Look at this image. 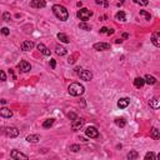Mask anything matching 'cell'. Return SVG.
Wrapping results in <instances>:
<instances>
[{"label":"cell","instance_id":"ab89813d","mask_svg":"<svg viewBox=\"0 0 160 160\" xmlns=\"http://www.w3.org/2000/svg\"><path fill=\"white\" fill-rule=\"evenodd\" d=\"M124 3V0H120V4H123Z\"/></svg>","mask_w":160,"mask_h":160},{"label":"cell","instance_id":"e575fe53","mask_svg":"<svg viewBox=\"0 0 160 160\" xmlns=\"http://www.w3.org/2000/svg\"><path fill=\"white\" fill-rule=\"evenodd\" d=\"M9 33H10V30L8 29V28H3L1 29V34H3V35H9Z\"/></svg>","mask_w":160,"mask_h":160},{"label":"cell","instance_id":"5bb4252c","mask_svg":"<svg viewBox=\"0 0 160 160\" xmlns=\"http://www.w3.org/2000/svg\"><path fill=\"white\" fill-rule=\"evenodd\" d=\"M33 48H34V43H33V41L26 40V41H24V43L21 44V49L24 51H29V50H31Z\"/></svg>","mask_w":160,"mask_h":160},{"label":"cell","instance_id":"30bf717a","mask_svg":"<svg viewBox=\"0 0 160 160\" xmlns=\"http://www.w3.org/2000/svg\"><path fill=\"white\" fill-rule=\"evenodd\" d=\"M18 68L20 69L21 71H24V73H26V71H29L30 69H31V65L28 63V62H25V60H23V62H20L18 64Z\"/></svg>","mask_w":160,"mask_h":160},{"label":"cell","instance_id":"6da1fadb","mask_svg":"<svg viewBox=\"0 0 160 160\" xmlns=\"http://www.w3.org/2000/svg\"><path fill=\"white\" fill-rule=\"evenodd\" d=\"M53 13L62 21H65V20H68V18H69V13H68V10L63 5H54L53 6Z\"/></svg>","mask_w":160,"mask_h":160},{"label":"cell","instance_id":"4fadbf2b","mask_svg":"<svg viewBox=\"0 0 160 160\" xmlns=\"http://www.w3.org/2000/svg\"><path fill=\"white\" fill-rule=\"evenodd\" d=\"M129 104H130V100H129L128 98H121L120 100L118 101V106H119L120 109H125Z\"/></svg>","mask_w":160,"mask_h":160},{"label":"cell","instance_id":"44dd1931","mask_svg":"<svg viewBox=\"0 0 160 160\" xmlns=\"http://www.w3.org/2000/svg\"><path fill=\"white\" fill-rule=\"evenodd\" d=\"M150 135H151V138H153L154 140H158L160 138V133L157 128H153L151 129V133H150Z\"/></svg>","mask_w":160,"mask_h":160},{"label":"cell","instance_id":"8992f818","mask_svg":"<svg viewBox=\"0 0 160 160\" xmlns=\"http://www.w3.org/2000/svg\"><path fill=\"white\" fill-rule=\"evenodd\" d=\"M84 123H85V120L83 118H75L73 120V123H71V128H73V130H79L84 125Z\"/></svg>","mask_w":160,"mask_h":160},{"label":"cell","instance_id":"277c9868","mask_svg":"<svg viewBox=\"0 0 160 160\" xmlns=\"http://www.w3.org/2000/svg\"><path fill=\"white\" fill-rule=\"evenodd\" d=\"M90 16H91V11L88 10V9H81V10L78 11V18L80 19V20H83V21L89 20Z\"/></svg>","mask_w":160,"mask_h":160},{"label":"cell","instance_id":"9a60e30c","mask_svg":"<svg viewBox=\"0 0 160 160\" xmlns=\"http://www.w3.org/2000/svg\"><path fill=\"white\" fill-rule=\"evenodd\" d=\"M38 50H39L41 54H44L45 56H49V55H50V50H49V49L45 46L44 44H39V45H38Z\"/></svg>","mask_w":160,"mask_h":160},{"label":"cell","instance_id":"e0dca14e","mask_svg":"<svg viewBox=\"0 0 160 160\" xmlns=\"http://www.w3.org/2000/svg\"><path fill=\"white\" fill-rule=\"evenodd\" d=\"M26 140H28L29 143H36L40 140V136L36 135V134H33V135H28L26 136Z\"/></svg>","mask_w":160,"mask_h":160},{"label":"cell","instance_id":"f35d334b","mask_svg":"<svg viewBox=\"0 0 160 160\" xmlns=\"http://www.w3.org/2000/svg\"><path fill=\"white\" fill-rule=\"evenodd\" d=\"M106 34H108V35H111V34H114V30H113V29H108Z\"/></svg>","mask_w":160,"mask_h":160},{"label":"cell","instance_id":"4316f807","mask_svg":"<svg viewBox=\"0 0 160 160\" xmlns=\"http://www.w3.org/2000/svg\"><path fill=\"white\" fill-rule=\"evenodd\" d=\"M139 14H140V16L145 18V20H151V15L148 13V11H145V10H140Z\"/></svg>","mask_w":160,"mask_h":160},{"label":"cell","instance_id":"484cf974","mask_svg":"<svg viewBox=\"0 0 160 160\" xmlns=\"http://www.w3.org/2000/svg\"><path fill=\"white\" fill-rule=\"evenodd\" d=\"M138 157H139V154H138V151H130L128 155H126V158L129 159V160H135V159H138Z\"/></svg>","mask_w":160,"mask_h":160},{"label":"cell","instance_id":"2e32d148","mask_svg":"<svg viewBox=\"0 0 160 160\" xmlns=\"http://www.w3.org/2000/svg\"><path fill=\"white\" fill-rule=\"evenodd\" d=\"M151 41H153V44L155 46H160V33L157 31L153 34V38H151Z\"/></svg>","mask_w":160,"mask_h":160},{"label":"cell","instance_id":"3957f363","mask_svg":"<svg viewBox=\"0 0 160 160\" xmlns=\"http://www.w3.org/2000/svg\"><path fill=\"white\" fill-rule=\"evenodd\" d=\"M4 133H5L6 136H9V138H16L19 135V130L15 126H8L4 129Z\"/></svg>","mask_w":160,"mask_h":160},{"label":"cell","instance_id":"d4e9b609","mask_svg":"<svg viewBox=\"0 0 160 160\" xmlns=\"http://www.w3.org/2000/svg\"><path fill=\"white\" fill-rule=\"evenodd\" d=\"M115 19H116V20H119V21H125V20H126V18H125L124 11H119V13H116Z\"/></svg>","mask_w":160,"mask_h":160},{"label":"cell","instance_id":"ba28073f","mask_svg":"<svg viewBox=\"0 0 160 160\" xmlns=\"http://www.w3.org/2000/svg\"><path fill=\"white\" fill-rule=\"evenodd\" d=\"M45 5H46L45 0H31V3H30V6H31V8H36V9L45 8Z\"/></svg>","mask_w":160,"mask_h":160},{"label":"cell","instance_id":"836d02e7","mask_svg":"<svg viewBox=\"0 0 160 160\" xmlns=\"http://www.w3.org/2000/svg\"><path fill=\"white\" fill-rule=\"evenodd\" d=\"M3 18H4V20H5V21H10V14L9 13H4Z\"/></svg>","mask_w":160,"mask_h":160},{"label":"cell","instance_id":"603a6c76","mask_svg":"<svg viewBox=\"0 0 160 160\" xmlns=\"http://www.w3.org/2000/svg\"><path fill=\"white\" fill-rule=\"evenodd\" d=\"M144 84H145V81H144L143 78H136V79L134 80V85H135L136 88H143Z\"/></svg>","mask_w":160,"mask_h":160},{"label":"cell","instance_id":"f1b7e54d","mask_svg":"<svg viewBox=\"0 0 160 160\" xmlns=\"http://www.w3.org/2000/svg\"><path fill=\"white\" fill-rule=\"evenodd\" d=\"M79 28H80V29H83V30H90V29H91V26H90V25H88L85 21H83V23H80V24H79Z\"/></svg>","mask_w":160,"mask_h":160},{"label":"cell","instance_id":"7c38bea8","mask_svg":"<svg viewBox=\"0 0 160 160\" xmlns=\"http://www.w3.org/2000/svg\"><path fill=\"white\" fill-rule=\"evenodd\" d=\"M0 116L3 118H11L13 116V111L8 108H1L0 109Z\"/></svg>","mask_w":160,"mask_h":160},{"label":"cell","instance_id":"74e56055","mask_svg":"<svg viewBox=\"0 0 160 160\" xmlns=\"http://www.w3.org/2000/svg\"><path fill=\"white\" fill-rule=\"evenodd\" d=\"M106 31H108V28H101L100 29V34H106Z\"/></svg>","mask_w":160,"mask_h":160},{"label":"cell","instance_id":"d6986e66","mask_svg":"<svg viewBox=\"0 0 160 160\" xmlns=\"http://www.w3.org/2000/svg\"><path fill=\"white\" fill-rule=\"evenodd\" d=\"M149 105L151 106V108H154V109H158V108H159V105H160V101H159V99H158V98H154V99H151V100L149 101Z\"/></svg>","mask_w":160,"mask_h":160},{"label":"cell","instance_id":"cb8c5ba5","mask_svg":"<svg viewBox=\"0 0 160 160\" xmlns=\"http://www.w3.org/2000/svg\"><path fill=\"white\" fill-rule=\"evenodd\" d=\"M115 124L118 125V126H120V128H124L125 125H126V121H125V119H123V118H116Z\"/></svg>","mask_w":160,"mask_h":160},{"label":"cell","instance_id":"9c48e42d","mask_svg":"<svg viewBox=\"0 0 160 160\" xmlns=\"http://www.w3.org/2000/svg\"><path fill=\"white\" fill-rule=\"evenodd\" d=\"M94 49L98 50V51L108 50V49H110V44H108V43H96V44H94Z\"/></svg>","mask_w":160,"mask_h":160},{"label":"cell","instance_id":"4dcf8cb0","mask_svg":"<svg viewBox=\"0 0 160 160\" xmlns=\"http://www.w3.org/2000/svg\"><path fill=\"white\" fill-rule=\"evenodd\" d=\"M134 3L135 4H139V5H148V4H149V1H148V0H134Z\"/></svg>","mask_w":160,"mask_h":160},{"label":"cell","instance_id":"ac0fdd59","mask_svg":"<svg viewBox=\"0 0 160 160\" xmlns=\"http://www.w3.org/2000/svg\"><path fill=\"white\" fill-rule=\"evenodd\" d=\"M55 53H56L58 55H60V56H62V55H65V54H66V49L63 48V46H60V45H56V46H55Z\"/></svg>","mask_w":160,"mask_h":160},{"label":"cell","instance_id":"83f0119b","mask_svg":"<svg viewBox=\"0 0 160 160\" xmlns=\"http://www.w3.org/2000/svg\"><path fill=\"white\" fill-rule=\"evenodd\" d=\"M54 121H55V119H48V120H45L44 123H43V128H45V129L50 128L51 125L54 124Z\"/></svg>","mask_w":160,"mask_h":160},{"label":"cell","instance_id":"f546056e","mask_svg":"<svg viewBox=\"0 0 160 160\" xmlns=\"http://www.w3.org/2000/svg\"><path fill=\"white\" fill-rule=\"evenodd\" d=\"M145 159H146V160H149V159L155 160V159H157V157H155L154 153H151V151H150V153H146V154H145Z\"/></svg>","mask_w":160,"mask_h":160},{"label":"cell","instance_id":"ffe728a7","mask_svg":"<svg viewBox=\"0 0 160 160\" xmlns=\"http://www.w3.org/2000/svg\"><path fill=\"white\" fill-rule=\"evenodd\" d=\"M58 39H59L60 41H62V43H65V44H68V43L70 41V40H69V38H68L64 33H59V34H58Z\"/></svg>","mask_w":160,"mask_h":160},{"label":"cell","instance_id":"7a4b0ae2","mask_svg":"<svg viewBox=\"0 0 160 160\" xmlns=\"http://www.w3.org/2000/svg\"><path fill=\"white\" fill-rule=\"evenodd\" d=\"M70 95H73V96H80L83 93H84V86L80 85L79 83H73L69 85V89H68Z\"/></svg>","mask_w":160,"mask_h":160},{"label":"cell","instance_id":"8fae6325","mask_svg":"<svg viewBox=\"0 0 160 160\" xmlns=\"http://www.w3.org/2000/svg\"><path fill=\"white\" fill-rule=\"evenodd\" d=\"M10 157L13 159H28V155L20 153L19 150H13L10 153Z\"/></svg>","mask_w":160,"mask_h":160},{"label":"cell","instance_id":"d6a6232c","mask_svg":"<svg viewBox=\"0 0 160 160\" xmlns=\"http://www.w3.org/2000/svg\"><path fill=\"white\" fill-rule=\"evenodd\" d=\"M6 80V74L3 70H0V81H5Z\"/></svg>","mask_w":160,"mask_h":160},{"label":"cell","instance_id":"d590c367","mask_svg":"<svg viewBox=\"0 0 160 160\" xmlns=\"http://www.w3.org/2000/svg\"><path fill=\"white\" fill-rule=\"evenodd\" d=\"M68 116H69V119H70V120H74L75 118H78V116L75 115L74 113H69V114H68Z\"/></svg>","mask_w":160,"mask_h":160},{"label":"cell","instance_id":"52a82bcc","mask_svg":"<svg viewBox=\"0 0 160 160\" xmlns=\"http://www.w3.org/2000/svg\"><path fill=\"white\" fill-rule=\"evenodd\" d=\"M79 77L81 80H85V81H90L93 79V74L90 73L89 70H80L79 71Z\"/></svg>","mask_w":160,"mask_h":160},{"label":"cell","instance_id":"8d00e7d4","mask_svg":"<svg viewBox=\"0 0 160 160\" xmlns=\"http://www.w3.org/2000/svg\"><path fill=\"white\" fill-rule=\"evenodd\" d=\"M50 65H51V68H53V69H55V66H56V63H55V60H54V59H51V60H50Z\"/></svg>","mask_w":160,"mask_h":160},{"label":"cell","instance_id":"7402d4cb","mask_svg":"<svg viewBox=\"0 0 160 160\" xmlns=\"http://www.w3.org/2000/svg\"><path fill=\"white\" fill-rule=\"evenodd\" d=\"M144 81H145L146 84H149V85H153V84L157 83V79H155L154 77H151V75H146L145 79H144Z\"/></svg>","mask_w":160,"mask_h":160},{"label":"cell","instance_id":"5b68a950","mask_svg":"<svg viewBox=\"0 0 160 160\" xmlns=\"http://www.w3.org/2000/svg\"><path fill=\"white\" fill-rule=\"evenodd\" d=\"M85 134H86L88 138H90V139H95V138H98V136H99V131H98V129H96V128H94V126H89V128H86Z\"/></svg>","mask_w":160,"mask_h":160},{"label":"cell","instance_id":"1f68e13d","mask_svg":"<svg viewBox=\"0 0 160 160\" xmlns=\"http://www.w3.org/2000/svg\"><path fill=\"white\" fill-rule=\"evenodd\" d=\"M69 150H70V151H74V153H77V151L80 150V146L77 145V144H75V145H70V146H69Z\"/></svg>","mask_w":160,"mask_h":160}]
</instances>
